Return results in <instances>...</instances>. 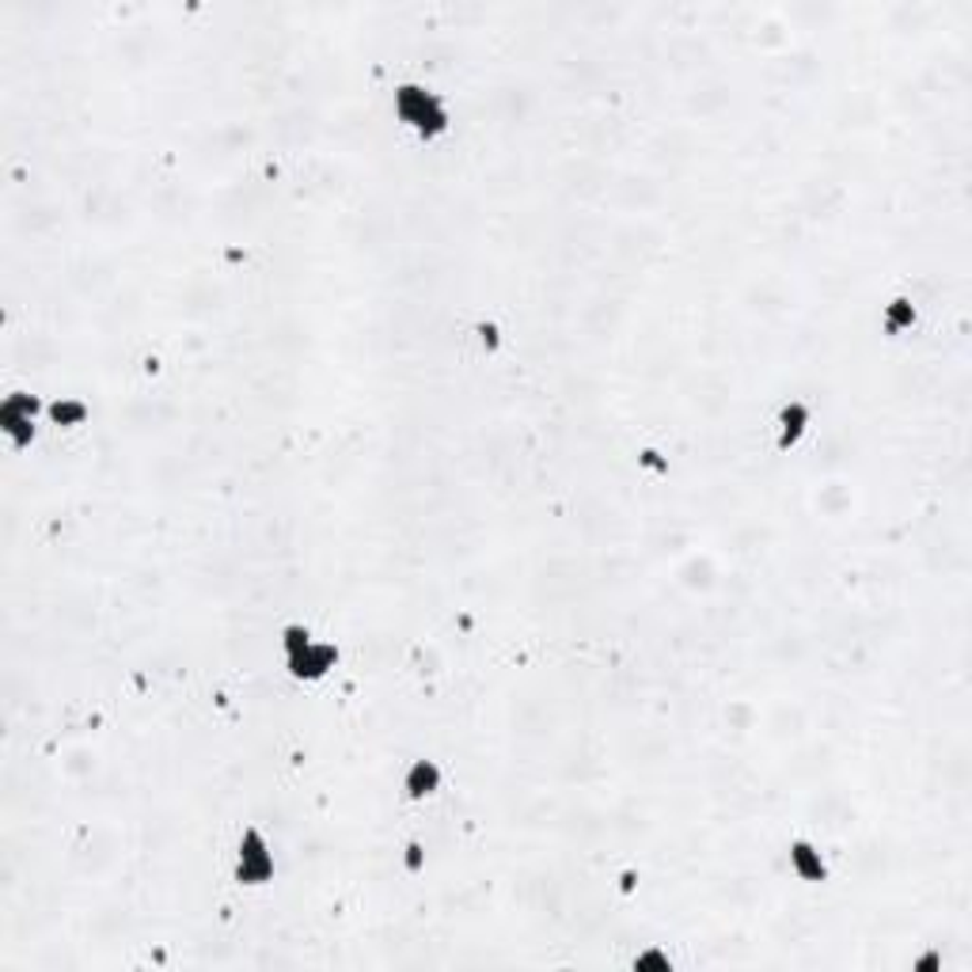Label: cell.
I'll use <instances>...</instances> for the list:
<instances>
[{"instance_id": "1", "label": "cell", "mask_w": 972, "mask_h": 972, "mask_svg": "<svg viewBox=\"0 0 972 972\" xmlns=\"http://www.w3.org/2000/svg\"><path fill=\"white\" fill-rule=\"evenodd\" d=\"M392 115L406 134H414L422 145H433L453 134V107L437 88L422 81H403L392 92Z\"/></svg>"}, {"instance_id": "2", "label": "cell", "mask_w": 972, "mask_h": 972, "mask_svg": "<svg viewBox=\"0 0 972 972\" xmlns=\"http://www.w3.org/2000/svg\"><path fill=\"white\" fill-rule=\"evenodd\" d=\"M277 654H282V665L293 680L316 684L335 673L342 649H338L335 642L319 638L308 623H285V627L277 631Z\"/></svg>"}, {"instance_id": "3", "label": "cell", "mask_w": 972, "mask_h": 972, "mask_svg": "<svg viewBox=\"0 0 972 972\" xmlns=\"http://www.w3.org/2000/svg\"><path fill=\"white\" fill-rule=\"evenodd\" d=\"M277 874V858H274V844L266 839V832L258 824H247L236 839V858H232V878L243 889H263L271 885Z\"/></svg>"}, {"instance_id": "4", "label": "cell", "mask_w": 972, "mask_h": 972, "mask_svg": "<svg viewBox=\"0 0 972 972\" xmlns=\"http://www.w3.org/2000/svg\"><path fill=\"white\" fill-rule=\"evenodd\" d=\"M39 419H46V403H39V395L31 392H8L0 403V433L12 448H31Z\"/></svg>"}, {"instance_id": "5", "label": "cell", "mask_w": 972, "mask_h": 972, "mask_svg": "<svg viewBox=\"0 0 972 972\" xmlns=\"http://www.w3.org/2000/svg\"><path fill=\"white\" fill-rule=\"evenodd\" d=\"M786 866L802 885H821V881H828V874H832L828 855L821 850V844H813V839H805V836H794L786 844Z\"/></svg>"}, {"instance_id": "6", "label": "cell", "mask_w": 972, "mask_h": 972, "mask_svg": "<svg viewBox=\"0 0 972 972\" xmlns=\"http://www.w3.org/2000/svg\"><path fill=\"white\" fill-rule=\"evenodd\" d=\"M775 448L779 453H790V448H797L805 441V433H810L813 425V406L805 403V399H786L783 406L775 411Z\"/></svg>"}, {"instance_id": "7", "label": "cell", "mask_w": 972, "mask_h": 972, "mask_svg": "<svg viewBox=\"0 0 972 972\" xmlns=\"http://www.w3.org/2000/svg\"><path fill=\"white\" fill-rule=\"evenodd\" d=\"M441 783H445V771H441L437 760H411V768L403 771V779H399V786H403V794L411 797V802H425V797H433L441 790Z\"/></svg>"}, {"instance_id": "8", "label": "cell", "mask_w": 972, "mask_h": 972, "mask_svg": "<svg viewBox=\"0 0 972 972\" xmlns=\"http://www.w3.org/2000/svg\"><path fill=\"white\" fill-rule=\"evenodd\" d=\"M92 419V406L76 395H61L54 403H46V422L57 425V430H81Z\"/></svg>"}, {"instance_id": "9", "label": "cell", "mask_w": 972, "mask_h": 972, "mask_svg": "<svg viewBox=\"0 0 972 972\" xmlns=\"http://www.w3.org/2000/svg\"><path fill=\"white\" fill-rule=\"evenodd\" d=\"M916 319H919L916 300H911V297H892L881 308V331L889 338H900V335H908L911 327H916Z\"/></svg>"}, {"instance_id": "10", "label": "cell", "mask_w": 972, "mask_h": 972, "mask_svg": "<svg viewBox=\"0 0 972 972\" xmlns=\"http://www.w3.org/2000/svg\"><path fill=\"white\" fill-rule=\"evenodd\" d=\"M631 965H635L638 972H646V969H657V972H668L673 969V958H668V950H642L635 961H631Z\"/></svg>"}, {"instance_id": "11", "label": "cell", "mask_w": 972, "mask_h": 972, "mask_svg": "<svg viewBox=\"0 0 972 972\" xmlns=\"http://www.w3.org/2000/svg\"><path fill=\"white\" fill-rule=\"evenodd\" d=\"M475 338H479V346H483L486 353H498L501 350V331H498V324H490V319L475 324Z\"/></svg>"}, {"instance_id": "12", "label": "cell", "mask_w": 972, "mask_h": 972, "mask_svg": "<svg viewBox=\"0 0 972 972\" xmlns=\"http://www.w3.org/2000/svg\"><path fill=\"white\" fill-rule=\"evenodd\" d=\"M422 863H425L422 844H411V847H406V855H403V866H406V870H411V874H414V870H422Z\"/></svg>"}]
</instances>
